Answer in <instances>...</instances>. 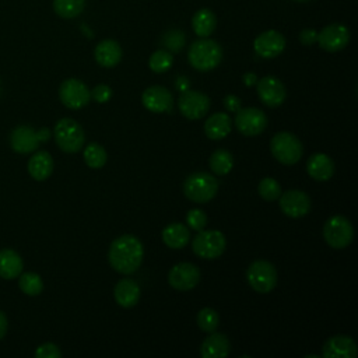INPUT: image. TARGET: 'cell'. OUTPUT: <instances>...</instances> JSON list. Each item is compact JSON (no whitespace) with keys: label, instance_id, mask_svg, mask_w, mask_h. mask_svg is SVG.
I'll return each mask as SVG.
<instances>
[{"label":"cell","instance_id":"cell-1","mask_svg":"<svg viewBox=\"0 0 358 358\" xmlns=\"http://www.w3.org/2000/svg\"><path fill=\"white\" fill-rule=\"evenodd\" d=\"M144 249L134 235H122L116 238L109 248L108 259L110 266L120 274L134 273L143 262Z\"/></svg>","mask_w":358,"mask_h":358},{"label":"cell","instance_id":"cell-2","mask_svg":"<svg viewBox=\"0 0 358 358\" xmlns=\"http://www.w3.org/2000/svg\"><path fill=\"white\" fill-rule=\"evenodd\" d=\"M189 63L199 71H210L215 69L222 60V48L218 42L200 38L190 45L189 53Z\"/></svg>","mask_w":358,"mask_h":358},{"label":"cell","instance_id":"cell-3","mask_svg":"<svg viewBox=\"0 0 358 358\" xmlns=\"http://www.w3.org/2000/svg\"><path fill=\"white\" fill-rule=\"evenodd\" d=\"M218 192L217 179L207 172H194L185 179L183 193L194 203H207Z\"/></svg>","mask_w":358,"mask_h":358},{"label":"cell","instance_id":"cell-4","mask_svg":"<svg viewBox=\"0 0 358 358\" xmlns=\"http://www.w3.org/2000/svg\"><path fill=\"white\" fill-rule=\"evenodd\" d=\"M55 140L59 148L64 152H77L83 148L85 141V134L83 127L70 117H63L55 124Z\"/></svg>","mask_w":358,"mask_h":358},{"label":"cell","instance_id":"cell-5","mask_svg":"<svg viewBox=\"0 0 358 358\" xmlns=\"http://www.w3.org/2000/svg\"><path fill=\"white\" fill-rule=\"evenodd\" d=\"M270 150L273 157L284 165L296 164L303 152L301 140L288 131H280L274 134L270 141Z\"/></svg>","mask_w":358,"mask_h":358},{"label":"cell","instance_id":"cell-6","mask_svg":"<svg viewBox=\"0 0 358 358\" xmlns=\"http://www.w3.org/2000/svg\"><path fill=\"white\" fill-rule=\"evenodd\" d=\"M323 236L330 248L344 249L354 238V228L344 215H333L324 222Z\"/></svg>","mask_w":358,"mask_h":358},{"label":"cell","instance_id":"cell-7","mask_svg":"<svg viewBox=\"0 0 358 358\" xmlns=\"http://www.w3.org/2000/svg\"><path fill=\"white\" fill-rule=\"evenodd\" d=\"M227 246L225 236L218 229L199 231L192 241L193 252L201 259H217L220 257Z\"/></svg>","mask_w":358,"mask_h":358},{"label":"cell","instance_id":"cell-8","mask_svg":"<svg viewBox=\"0 0 358 358\" xmlns=\"http://www.w3.org/2000/svg\"><path fill=\"white\" fill-rule=\"evenodd\" d=\"M246 278L256 292L267 294L277 285V270L267 260H256L249 266Z\"/></svg>","mask_w":358,"mask_h":358},{"label":"cell","instance_id":"cell-9","mask_svg":"<svg viewBox=\"0 0 358 358\" xmlns=\"http://www.w3.org/2000/svg\"><path fill=\"white\" fill-rule=\"evenodd\" d=\"M59 98L64 106L70 109H80L90 102L91 92L83 81L77 78H67L60 84Z\"/></svg>","mask_w":358,"mask_h":358},{"label":"cell","instance_id":"cell-10","mask_svg":"<svg viewBox=\"0 0 358 358\" xmlns=\"http://www.w3.org/2000/svg\"><path fill=\"white\" fill-rule=\"evenodd\" d=\"M180 113L190 119L197 120L201 119L210 109V98L199 91L193 90H185L182 91L178 102Z\"/></svg>","mask_w":358,"mask_h":358},{"label":"cell","instance_id":"cell-11","mask_svg":"<svg viewBox=\"0 0 358 358\" xmlns=\"http://www.w3.org/2000/svg\"><path fill=\"white\" fill-rule=\"evenodd\" d=\"M236 129L245 136H257L267 126V116L257 108H241L235 116Z\"/></svg>","mask_w":358,"mask_h":358},{"label":"cell","instance_id":"cell-12","mask_svg":"<svg viewBox=\"0 0 358 358\" xmlns=\"http://www.w3.org/2000/svg\"><path fill=\"white\" fill-rule=\"evenodd\" d=\"M200 281V270L193 263L182 262L175 264L168 273V282L178 291H189Z\"/></svg>","mask_w":358,"mask_h":358},{"label":"cell","instance_id":"cell-13","mask_svg":"<svg viewBox=\"0 0 358 358\" xmlns=\"http://www.w3.org/2000/svg\"><path fill=\"white\" fill-rule=\"evenodd\" d=\"M278 199L281 211L291 218H299L306 215L312 207L310 197L302 190H287L280 194Z\"/></svg>","mask_w":358,"mask_h":358},{"label":"cell","instance_id":"cell-14","mask_svg":"<svg viewBox=\"0 0 358 358\" xmlns=\"http://www.w3.org/2000/svg\"><path fill=\"white\" fill-rule=\"evenodd\" d=\"M316 42L326 52H338L350 42V31L343 24H330L317 34Z\"/></svg>","mask_w":358,"mask_h":358},{"label":"cell","instance_id":"cell-15","mask_svg":"<svg viewBox=\"0 0 358 358\" xmlns=\"http://www.w3.org/2000/svg\"><path fill=\"white\" fill-rule=\"evenodd\" d=\"M256 85H257V95L264 105L270 108H275L284 102L285 87L278 78L273 76H266L260 78L256 83Z\"/></svg>","mask_w":358,"mask_h":358},{"label":"cell","instance_id":"cell-16","mask_svg":"<svg viewBox=\"0 0 358 358\" xmlns=\"http://www.w3.org/2000/svg\"><path fill=\"white\" fill-rule=\"evenodd\" d=\"M255 52L264 57V59H273L278 56L284 48H285V38L282 34H280L275 29H268L262 32L253 42Z\"/></svg>","mask_w":358,"mask_h":358},{"label":"cell","instance_id":"cell-17","mask_svg":"<svg viewBox=\"0 0 358 358\" xmlns=\"http://www.w3.org/2000/svg\"><path fill=\"white\" fill-rule=\"evenodd\" d=\"M355 355L357 344L345 334H337L327 338L322 347V357L324 358H355Z\"/></svg>","mask_w":358,"mask_h":358},{"label":"cell","instance_id":"cell-18","mask_svg":"<svg viewBox=\"0 0 358 358\" xmlns=\"http://www.w3.org/2000/svg\"><path fill=\"white\" fill-rule=\"evenodd\" d=\"M141 102L144 108L148 109L150 112L162 113V112L171 110L173 98H172V94L165 87L152 85L143 92Z\"/></svg>","mask_w":358,"mask_h":358},{"label":"cell","instance_id":"cell-19","mask_svg":"<svg viewBox=\"0 0 358 358\" xmlns=\"http://www.w3.org/2000/svg\"><path fill=\"white\" fill-rule=\"evenodd\" d=\"M39 143L41 140L38 131L27 124L17 126L10 134V145L18 154H29L35 151Z\"/></svg>","mask_w":358,"mask_h":358},{"label":"cell","instance_id":"cell-20","mask_svg":"<svg viewBox=\"0 0 358 358\" xmlns=\"http://www.w3.org/2000/svg\"><path fill=\"white\" fill-rule=\"evenodd\" d=\"M231 351L229 340L222 333L211 331L210 336L204 338L200 347V355L203 358H225Z\"/></svg>","mask_w":358,"mask_h":358},{"label":"cell","instance_id":"cell-21","mask_svg":"<svg viewBox=\"0 0 358 358\" xmlns=\"http://www.w3.org/2000/svg\"><path fill=\"white\" fill-rule=\"evenodd\" d=\"M306 171L312 179L324 182L333 176L334 162L329 155H326L323 152H317V154H313L309 157V159L306 162Z\"/></svg>","mask_w":358,"mask_h":358},{"label":"cell","instance_id":"cell-22","mask_svg":"<svg viewBox=\"0 0 358 358\" xmlns=\"http://www.w3.org/2000/svg\"><path fill=\"white\" fill-rule=\"evenodd\" d=\"M122 48L113 39L101 41L94 50L95 60L102 67H115L122 60Z\"/></svg>","mask_w":358,"mask_h":358},{"label":"cell","instance_id":"cell-23","mask_svg":"<svg viewBox=\"0 0 358 358\" xmlns=\"http://www.w3.org/2000/svg\"><path fill=\"white\" fill-rule=\"evenodd\" d=\"M232 129V119L228 113H213L204 123V133L211 140H221L229 134Z\"/></svg>","mask_w":358,"mask_h":358},{"label":"cell","instance_id":"cell-24","mask_svg":"<svg viewBox=\"0 0 358 358\" xmlns=\"http://www.w3.org/2000/svg\"><path fill=\"white\" fill-rule=\"evenodd\" d=\"M113 296H115V301L117 302V305H120L123 308H131L138 302L140 287L134 280L123 278L116 284Z\"/></svg>","mask_w":358,"mask_h":358},{"label":"cell","instance_id":"cell-25","mask_svg":"<svg viewBox=\"0 0 358 358\" xmlns=\"http://www.w3.org/2000/svg\"><path fill=\"white\" fill-rule=\"evenodd\" d=\"M24 268L21 256L13 249L0 250V277L4 280L17 278Z\"/></svg>","mask_w":358,"mask_h":358},{"label":"cell","instance_id":"cell-26","mask_svg":"<svg viewBox=\"0 0 358 358\" xmlns=\"http://www.w3.org/2000/svg\"><path fill=\"white\" fill-rule=\"evenodd\" d=\"M28 172L35 180H45L53 172V158L48 151L35 152L28 161Z\"/></svg>","mask_w":358,"mask_h":358},{"label":"cell","instance_id":"cell-27","mask_svg":"<svg viewBox=\"0 0 358 358\" xmlns=\"http://www.w3.org/2000/svg\"><path fill=\"white\" fill-rule=\"evenodd\" d=\"M162 241L171 249H182L190 241L189 228L183 224L173 222L164 228L162 231Z\"/></svg>","mask_w":358,"mask_h":358},{"label":"cell","instance_id":"cell-28","mask_svg":"<svg viewBox=\"0 0 358 358\" xmlns=\"http://www.w3.org/2000/svg\"><path fill=\"white\" fill-rule=\"evenodd\" d=\"M217 25L215 14L208 8H200L194 13L192 18V28L194 34L200 38H208Z\"/></svg>","mask_w":358,"mask_h":358},{"label":"cell","instance_id":"cell-29","mask_svg":"<svg viewBox=\"0 0 358 358\" xmlns=\"http://www.w3.org/2000/svg\"><path fill=\"white\" fill-rule=\"evenodd\" d=\"M53 11L66 20L76 18L78 17L84 7H85V0H53Z\"/></svg>","mask_w":358,"mask_h":358},{"label":"cell","instance_id":"cell-30","mask_svg":"<svg viewBox=\"0 0 358 358\" xmlns=\"http://www.w3.org/2000/svg\"><path fill=\"white\" fill-rule=\"evenodd\" d=\"M234 166V157L224 148L215 150L210 157V168L215 175H227Z\"/></svg>","mask_w":358,"mask_h":358},{"label":"cell","instance_id":"cell-31","mask_svg":"<svg viewBox=\"0 0 358 358\" xmlns=\"http://www.w3.org/2000/svg\"><path fill=\"white\" fill-rule=\"evenodd\" d=\"M18 287L20 289L27 294V295H31V296H35V295H39L43 289V281L41 278L39 274L36 273H32V271H27V273H22L20 274V278H18Z\"/></svg>","mask_w":358,"mask_h":358},{"label":"cell","instance_id":"cell-32","mask_svg":"<svg viewBox=\"0 0 358 358\" xmlns=\"http://www.w3.org/2000/svg\"><path fill=\"white\" fill-rule=\"evenodd\" d=\"M84 161L92 169L102 168L106 162V151L98 143H90L84 148Z\"/></svg>","mask_w":358,"mask_h":358},{"label":"cell","instance_id":"cell-33","mask_svg":"<svg viewBox=\"0 0 358 358\" xmlns=\"http://www.w3.org/2000/svg\"><path fill=\"white\" fill-rule=\"evenodd\" d=\"M173 63V56L169 50H155L148 60V66L154 73H165L171 69Z\"/></svg>","mask_w":358,"mask_h":358},{"label":"cell","instance_id":"cell-34","mask_svg":"<svg viewBox=\"0 0 358 358\" xmlns=\"http://www.w3.org/2000/svg\"><path fill=\"white\" fill-rule=\"evenodd\" d=\"M220 324V316L218 313L211 308H203L197 315V326L206 331L211 333L215 331V329Z\"/></svg>","mask_w":358,"mask_h":358},{"label":"cell","instance_id":"cell-35","mask_svg":"<svg viewBox=\"0 0 358 358\" xmlns=\"http://www.w3.org/2000/svg\"><path fill=\"white\" fill-rule=\"evenodd\" d=\"M257 190H259V194L267 200V201H274L280 197L281 194V186L280 183L273 179V178H263L260 182H259V186H257Z\"/></svg>","mask_w":358,"mask_h":358},{"label":"cell","instance_id":"cell-36","mask_svg":"<svg viewBox=\"0 0 358 358\" xmlns=\"http://www.w3.org/2000/svg\"><path fill=\"white\" fill-rule=\"evenodd\" d=\"M186 42V36L180 29H171L162 36L164 46L171 52H179Z\"/></svg>","mask_w":358,"mask_h":358},{"label":"cell","instance_id":"cell-37","mask_svg":"<svg viewBox=\"0 0 358 358\" xmlns=\"http://www.w3.org/2000/svg\"><path fill=\"white\" fill-rule=\"evenodd\" d=\"M186 222L187 225L194 229V231H201L206 225H207V215L203 210H199V208H193L190 211H187V215H186Z\"/></svg>","mask_w":358,"mask_h":358},{"label":"cell","instance_id":"cell-38","mask_svg":"<svg viewBox=\"0 0 358 358\" xmlns=\"http://www.w3.org/2000/svg\"><path fill=\"white\" fill-rule=\"evenodd\" d=\"M35 357L36 358H60L62 352L59 350V347L53 343H45L41 344L36 351H35Z\"/></svg>","mask_w":358,"mask_h":358},{"label":"cell","instance_id":"cell-39","mask_svg":"<svg viewBox=\"0 0 358 358\" xmlns=\"http://www.w3.org/2000/svg\"><path fill=\"white\" fill-rule=\"evenodd\" d=\"M112 96V90L109 85L106 84H99L96 85L92 91H91V98H94L96 102L99 103H103V102H108L109 98Z\"/></svg>","mask_w":358,"mask_h":358},{"label":"cell","instance_id":"cell-40","mask_svg":"<svg viewBox=\"0 0 358 358\" xmlns=\"http://www.w3.org/2000/svg\"><path fill=\"white\" fill-rule=\"evenodd\" d=\"M299 41L302 45H312L317 41V32L315 29H310V28H306V29H302L299 32Z\"/></svg>","mask_w":358,"mask_h":358},{"label":"cell","instance_id":"cell-41","mask_svg":"<svg viewBox=\"0 0 358 358\" xmlns=\"http://www.w3.org/2000/svg\"><path fill=\"white\" fill-rule=\"evenodd\" d=\"M222 103L228 112H236L241 109V99L235 95H227L224 98Z\"/></svg>","mask_w":358,"mask_h":358},{"label":"cell","instance_id":"cell-42","mask_svg":"<svg viewBox=\"0 0 358 358\" xmlns=\"http://www.w3.org/2000/svg\"><path fill=\"white\" fill-rule=\"evenodd\" d=\"M7 327H8L7 317H6V315L0 310V340L6 336V333H7Z\"/></svg>","mask_w":358,"mask_h":358},{"label":"cell","instance_id":"cell-43","mask_svg":"<svg viewBox=\"0 0 358 358\" xmlns=\"http://www.w3.org/2000/svg\"><path fill=\"white\" fill-rule=\"evenodd\" d=\"M243 83H245L246 85H249V87L256 85V83H257L256 74H255V73H246V74H243Z\"/></svg>","mask_w":358,"mask_h":358},{"label":"cell","instance_id":"cell-44","mask_svg":"<svg viewBox=\"0 0 358 358\" xmlns=\"http://www.w3.org/2000/svg\"><path fill=\"white\" fill-rule=\"evenodd\" d=\"M187 85H189V83H187V80H186L185 77H180V78H178V81H176V87H178L180 91H185V90H187Z\"/></svg>","mask_w":358,"mask_h":358},{"label":"cell","instance_id":"cell-45","mask_svg":"<svg viewBox=\"0 0 358 358\" xmlns=\"http://www.w3.org/2000/svg\"><path fill=\"white\" fill-rule=\"evenodd\" d=\"M38 136H39V140L41 141H46L49 137H50V131L48 129H41L38 131Z\"/></svg>","mask_w":358,"mask_h":358},{"label":"cell","instance_id":"cell-46","mask_svg":"<svg viewBox=\"0 0 358 358\" xmlns=\"http://www.w3.org/2000/svg\"><path fill=\"white\" fill-rule=\"evenodd\" d=\"M306 358H319V355H306Z\"/></svg>","mask_w":358,"mask_h":358},{"label":"cell","instance_id":"cell-47","mask_svg":"<svg viewBox=\"0 0 358 358\" xmlns=\"http://www.w3.org/2000/svg\"><path fill=\"white\" fill-rule=\"evenodd\" d=\"M294 1H299V3H303V1H309V0H294Z\"/></svg>","mask_w":358,"mask_h":358}]
</instances>
